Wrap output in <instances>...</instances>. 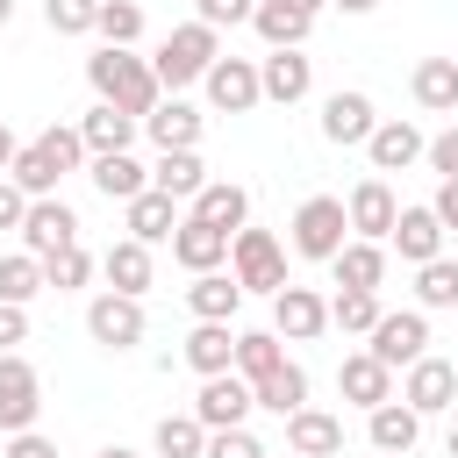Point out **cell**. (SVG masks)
<instances>
[{
    "instance_id": "obj_42",
    "label": "cell",
    "mask_w": 458,
    "mask_h": 458,
    "mask_svg": "<svg viewBox=\"0 0 458 458\" xmlns=\"http://www.w3.org/2000/svg\"><path fill=\"white\" fill-rule=\"evenodd\" d=\"M43 21L57 36H93L100 29V0H43Z\"/></svg>"
},
{
    "instance_id": "obj_23",
    "label": "cell",
    "mask_w": 458,
    "mask_h": 458,
    "mask_svg": "<svg viewBox=\"0 0 458 458\" xmlns=\"http://www.w3.org/2000/svg\"><path fill=\"white\" fill-rule=\"evenodd\" d=\"M422 150H429V143H422V129H415V122H379V129H372V143H365L372 172H408Z\"/></svg>"
},
{
    "instance_id": "obj_21",
    "label": "cell",
    "mask_w": 458,
    "mask_h": 458,
    "mask_svg": "<svg viewBox=\"0 0 458 458\" xmlns=\"http://www.w3.org/2000/svg\"><path fill=\"white\" fill-rule=\"evenodd\" d=\"M372 129H379V114H372L365 93H329L322 100V136L329 143H372Z\"/></svg>"
},
{
    "instance_id": "obj_49",
    "label": "cell",
    "mask_w": 458,
    "mask_h": 458,
    "mask_svg": "<svg viewBox=\"0 0 458 458\" xmlns=\"http://www.w3.org/2000/svg\"><path fill=\"white\" fill-rule=\"evenodd\" d=\"M21 336H29V315H21V308H7V301H0V351H14V344H21Z\"/></svg>"
},
{
    "instance_id": "obj_52",
    "label": "cell",
    "mask_w": 458,
    "mask_h": 458,
    "mask_svg": "<svg viewBox=\"0 0 458 458\" xmlns=\"http://www.w3.org/2000/svg\"><path fill=\"white\" fill-rule=\"evenodd\" d=\"M336 7H344V14H372L379 0H336Z\"/></svg>"
},
{
    "instance_id": "obj_9",
    "label": "cell",
    "mask_w": 458,
    "mask_h": 458,
    "mask_svg": "<svg viewBox=\"0 0 458 458\" xmlns=\"http://www.w3.org/2000/svg\"><path fill=\"white\" fill-rule=\"evenodd\" d=\"M86 336L107 344V351L143 344V301H136V293H100V301L86 308Z\"/></svg>"
},
{
    "instance_id": "obj_29",
    "label": "cell",
    "mask_w": 458,
    "mask_h": 458,
    "mask_svg": "<svg viewBox=\"0 0 458 458\" xmlns=\"http://www.w3.org/2000/svg\"><path fill=\"white\" fill-rule=\"evenodd\" d=\"M250 29H258L272 50H301V43H308V29H315V14H301V7H286V0H258Z\"/></svg>"
},
{
    "instance_id": "obj_50",
    "label": "cell",
    "mask_w": 458,
    "mask_h": 458,
    "mask_svg": "<svg viewBox=\"0 0 458 458\" xmlns=\"http://www.w3.org/2000/svg\"><path fill=\"white\" fill-rule=\"evenodd\" d=\"M429 208H437V222H444V229H458V179H444Z\"/></svg>"
},
{
    "instance_id": "obj_17",
    "label": "cell",
    "mask_w": 458,
    "mask_h": 458,
    "mask_svg": "<svg viewBox=\"0 0 458 458\" xmlns=\"http://www.w3.org/2000/svg\"><path fill=\"white\" fill-rule=\"evenodd\" d=\"M286 451H293V458H336V451H344V415H329V408L286 415Z\"/></svg>"
},
{
    "instance_id": "obj_2",
    "label": "cell",
    "mask_w": 458,
    "mask_h": 458,
    "mask_svg": "<svg viewBox=\"0 0 458 458\" xmlns=\"http://www.w3.org/2000/svg\"><path fill=\"white\" fill-rule=\"evenodd\" d=\"M79 157H86V136L50 122L36 143H21V157H14V172H7V179H14L29 200H50V193H57V179H64V172H79Z\"/></svg>"
},
{
    "instance_id": "obj_43",
    "label": "cell",
    "mask_w": 458,
    "mask_h": 458,
    "mask_svg": "<svg viewBox=\"0 0 458 458\" xmlns=\"http://www.w3.org/2000/svg\"><path fill=\"white\" fill-rule=\"evenodd\" d=\"M86 272H93V258L72 243V250H57V258H43V279L57 286V293H72V286H86Z\"/></svg>"
},
{
    "instance_id": "obj_45",
    "label": "cell",
    "mask_w": 458,
    "mask_h": 458,
    "mask_svg": "<svg viewBox=\"0 0 458 458\" xmlns=\"http://www.w3.org/2000/svg\"><path fill=\"white\" fill-rule=\"evenodd\" d=\"M208 458H265V444L250 429H208Z\"/></svg>"
},
{
    "instance_id": "obj_38",
    "label": "cell",
    "mask_w": 458,
    "mask_h": 458,
    "mask_svg": "<svg viewBox=\"0 0 458 458\" xmlns=\"http://www.w3.org/2000/svg\"><path fill=\"white\" fill-rule=\"evenodd\" d=\"M150 444H157V458H208V429H200V415H165Z\"/></svg>"
},
{
    "instance_id": "obj_31",
    "label": "cell",
    "mask_w": 458,
    "mask_h": 458,
    "mask_svg": "<svg viewBox=\"0 0 458 458\" xmlns=\"http://www.w3.org/2000/svg\"><path fill=\"white\" fill-rule=\"evenodd\" d=\"M150 186H157V193H172V200H193V193L208 186V165H200V150H157V165H150Z\"/></svg>"
},
{
    "instance_id": "obj_20",
    "label": "cell",
    "mask_w": 458,
    "mask_h": 458,
    "mask_svg": "<svg viewBox=\"0 0 458 458\" xmlns=\"http://www.w3.org/2000/svg\"><path fill=\"white\" fill-rule=\"evenodd\" d=\"M229 243H236V236H222V229H208V222H193V215H186V222L172 229V258H179V265H186L193 279H200V272H222V258H229Z\"/></svg>"
},
{
    "instance_id": "obj_57",
    "label": "cell",
    "mask_w": 458,
    "mask_h": 458,
    "mask_svg": "<svg viewBox=\"0 0 458 458\" xmlns=\"http://www.w3.org/2000/svg\"><path fill=\"white\" fill-rule=\"evenodd\" d=\"M379 458H394V451H379Z\"/></svg>"
},
{
    "instance_id": "obj_54",
    "label": "cell",
    "mask_w": 458,
    "mask_h": 458,
    "mask_svg": "<svg viewBox=\"0 0 458 458\" xmlns=\"http://www.w3.org/2000/svg\"><path fill=\"white\" fill-rule=\"evenodd\" d=\"M286 7H301V14H315V7H322V0H286Z\"/></svg>"
},
{
    "instance_id": "obj_12",
    "label": "cell",
    "mask_w": 458,
    "mask_h": 458,
    "mask_svg": "<svg viewBox=\"0 0 458 458\" xmlns=\"http://www.w3.org/2000/svg\"><path fill=\"white\" fill-rule=\"evenodd\" d=\"M21 243H29V258H57V250H72V243H79V215H72L64 200H29Z\"/></svg>"
},
{
    "instance_id": "obj_11",
    "label": "cell",
    "mask_w": 458,
    "mask_h": 458,
    "mask_svg": "<svg viewBox=\"0 0 458 458\" xmlns=\"http://www.w3.org/2000/svg\"><path fill=\"white\" fill-rule=\"evenodd\" d=\"M208 100H215L222 114H250V107L265 100L258 64H250V57H215V64H208Z\"/></svg>"
},
{
    "instance_id": "obj_22",
    "label": "cell",
    "mask_w": 458,
    "mask_h": 458,
    "mask_svg": "<svg viewBox=\"0 0 458 458\" xmlns=\"http://www.w3.org/2000/svg\"><path fill=\"white\" fill-rule=\"evenodd\" d=\"M200 379H215V372H236V329L229 322H193V336H186V351H179Z\"/></svg>"
},
{
    "instance_id": "obj_39",
    "label": "cell",
    "mask_w": 458,
    "mask_h": 458,
    "mask_svg": "<svg viewBox=\"0 0 458 458\" xmlns=\"http://www.w3.org/2000/svg\"><path fill=\"white\" fill-rule=\"evenodd\" d=\"M415 301H422V308H458V258L415 265Z\"/></svg>"
},
{
    "instance_id": "obj_15",
    "label": "cell",
    "mask_w": 458,
    "mask_h": 458,
    "mask_svg": "<svg viewBox=\"0 0 458 458\" xmlns=\"http://www.w3.org/2000/svg\"><path fill=\"white\" fill-rule=\"evenodd\" d=\"M401 401H408L415 415H444V408H458V365H444V358H415Z\"/></svg>"
},
{
    "instance_id": "obj_47",
    "label": "cell",
    "mask_w": 458,
    "mask_h": 458,
    "mask_svg": "<svg viewBox=\"0 0 458 458\" xmlns=\"http://www.w3.org/2000/svg\"><path fill=\"white\" fill-rule=\"evenodd\" d=\"M21 222H29V193L14 179H0V229H21Z\"/></svg>"
},
{
    "instance_id": "obj_19",
    "label": "cell",
    "mask_w": 458,
    "mask_h": 458,
    "mask_svg": "<svg viewBox=\"0 0 458 458\" xmlns=\"http://www.w3.org/2000/svg\"><path fill=\"white\" fill-rule=\"evenodd\" d=\"M444 236H451V229L437 222V208H401V222H394L386 243H394L408 265H429V258H444Z\"/></svg>"
},
{
    "instance_id": "obj_44",
    "label": "cell",
    "mask_w": 458,
    "mask_h": 458,
    "mask_svg": "<svg viewBox=\"0 0 458 458\" xmlns=\"http://www.w3.org/2000/svg\"><path fill=\"white\" fill-rule=\"evenodd\" d=\"M250 14H258V0H193V21H208L215 36L236 29V21H250Z\"/></svg>"
},
{
    "instance_id": "obj_14",
    "label": "cell",
    "mask_w": 458,
    "mask_h": 458,
    "mask_svg": "<svg viewBox=\"0 0 458 458\" xmlns=\"http://www.w3.org/2000/svg\"><path fill=\"white\" fill-rule=\"evenodd\" d=\"M336 394H344L351 408H365V415H372V408H386V401H394V372H386L372 351H351V358L336 365Z\"/></svg>"
},
{
    "instance_id": "obj_1",
    "label": "cell",
    "mask_w": 458,
    "mask_h": 458,
    "mask_svg": "<svg viewBox=\"0 0 458 458\" xmlns=\"http://www.w3.org/2000/svg\"><path fill=\"white\" fill-rule=\"evenodd\" d=\"M86 79H93V93L107 100V107H122V114H136V122H150V107H157V72L143 64V57H129V50H114V43H100L93 57H86Z\"/></svg>"
},
{
    "instance_id": "obj_18",
    "label": "cell",
    "mask_w": 458,
    "mask_h": 458,
    "mask_svg": "<svg viewBox=\"0 0 458 458\" xmlns=\"http://www.w3.org/2000/svg\"><path fill=\"white\" fill-rule=\"evenodd\" d=\"M258 86H265V100L293 107V100H308V86H315V64H308L301 50H272V57H258Z\"/></svg>"
},
{
    "instance_id": "obj_30",
    "label": "cell",
    "mask_w": 458,
    "mask_h": 458,
    "mask_svg": "<svg viewBox=\"0 0 458 458\" xmlns=\"http://www.w3.org/2000/svg\"><path fill=\"white\" fill-rule=\"evenodd\" d=\"M136 129H143V122H136V114H122V107H107V100H100V107L79 122V136H86V150H93V157L129 150V143H136Z\"/></svg>"
},
{
    "instance_id": "obj_7",
    "label": "cell",
    "mask_w": 458,
    "mask_h": 458,
    "mask_svg": "<svg viewBox=\"0 0 458 458\" xmlns=\"http://www.w3.org/2000/svg\"><path fill=\"white\" fill-rule=\"evenodd\" d=\"M386 372L394 365H415V358H429V315L422 308H401V315H379V329H372V344H365Z\"/></svg>"
},
{
    "instance_id": "obj_53",
    "label": "cell",
    "mask_w": 458,
    "mask_h": 458,
    "mask_svg": "<svg viewBox=\"0 0 458 458\" xmlns=\"http://www.w3.org/2000/svg\"><path fill=\"white\" fill-rule=\"evenodd\" d=\"M100 458H136V451H122V444H107V451H100Z\"/></svg>"
},
{
    "instance_id": "obj_33",
    "label": "cell",
    "mask_w": 458,
    "mask_h": 458,
    "mask_svg": "<svg viewBox=\"0 0 458 458\" xmlns=\"http://www.w3.org/2000/svg\"><path fill=\"white\" fill-rule=\"evenodd\" d=\"M408 86H415V107L451 114V107H458V57H422Z\"/></svg>"
},
{
    "instance_id": "obj_36",
    "label": "cell",
    "mask_w": 458,
    "mask_h": 458,
    "mask_svg": "<svg viewBox=\"0 0 458 458\" xmlns=\"http://www.w3.org/2000/svg\"><path fill=\"white\" fill-rule=\"evenodd\" d=\"M43 286H50V279H43V258H29V250L0 258V301H7V308H29Z\"/></svg>"
},
{
    "instance_id": "obj_8",
    "label": "cell",
    "mask_w": 458,
    "mask_h": 458,
    "mask_svg": "<svg viewBox=\"0 0 458 458\" xmlns=\"http://www.w3.org/2000/svg\"><path fill=\"white\" fill-rule=\"evenodd\" d=\"M250 408H258V394H250L243 372H215V379H200V401H193L200 429H243Z\"/></svg>"
},
{
    "instance_id": "obj_26",
    "label": "cell",
    "mask_w": 458,
    "mask_h": 458,
    "mask_svg": "<svg viewBox=\"0 0 458 458\" xmlns=\"http://www.w3.org/2000/svg\"><path fill=\"white\" fill-rule=\"evenodd\" d=\"M143 129H150V143H157V150H193V143H200V107H186V100L172 93V100H157V107H150V122H143Z\"/></svg>"
},
{
    "instance_id": "obj_13",
    "label": "cell",
    "mask_w": 458,
    "mask_h": 458,
    "mask_svg": "<svg viewBox=\"0 0 458 458\" xmlns=\"http://www.w3.org/2000/svg\"><path fill=\"white\" fill-rule=\"evenodd\" d=\"M272 329H279L286 344H308V336L329 329V301H322L315 286H286V293H272Z\"/></svg>"
},
{
    "instance_id": "obj_25",
    "label": "cell",
    "mask_w": 458,
    "mask_h": 458,
    "mask_svg": "<svg viewBox=\"0 0 458 458\" xmlns=\"http://www.w3.org/2000/svg\"><path fill=\"white\" fill-rule=\"evenodd\" d=\"M329 265H336V293H379V279H386V250L379 243H358V236Z\"/></svg>"
},
{
    "instance_id": "obj_51",
    "label": "cell",
    "mask_w": 458,
    "mask_h": 458,
    "mask_svg": "<svg viewBox=\"0 0 458 458\" xmlns=\"http://www.w3.org/2000/svg\"><path fill=\"white\" fill-rule=\"evenodd\" d=\"M14 157H21V143H14V129H7V122H0V179H7V172H14Z\"/></svg>"
},
{
    "instance_id": "obj_10",
    "label": "cell",
    "mask_w": 458,
    "mask_h": 458,
    "mask_svg": "<svg viewBox=\"0 0 458 458\" xmlns=\"http://www.w3.org/2000/svg\"><path fill=\"white\" fill-rule=\"evenodd\" d=\"M344 208H351L358 243H386V236H394V222H401V200H394V186H386V179H358Z\"/></svg>"
},
{
    "instance_id": "obj_35",
    "label": "cell",
    "mask_w": 458,
    "mask_h": 458,
    "mask_svg": "<svg viewBox=\"0 0 458 458\" xmlns=\"http://www.w3.org/2000/svg\"><path fill=\"white\" fill-rule=\"evenodd\" d=\"M93 186H100L107 200H122V208H129L136 193H150V172H143L129 150H114V157H93Z\"/></svg>"
},
{
    "instance_id": "obj_41",
    "label": "cell",
    "mask_w": 458,
    "mask_h": 458,
    "mask_svg": "<svg viewBox=\"0 0 458 458\" xmlns=\"http://www.w3.org/2000/svg\"><path fill=\"white\" fill-rule=\"evenodd\" d=\"M136 36H143V7H136V0H100V43L129 50Z\"/></svg>"
},
{
    "instance_id": "obj_5",
    "label": "cell",
    "mask_w": 458,
    "mask_h": 458,
    "mask_svg": "<svg viewBox=\"0 0 458 458\" xmlns=\"http://www.w3.org/2000/svg\"><path fill=\"white\" fill-rule=\"evenodd\" d=\"M229 265H236V286H243V293H286V286H293V279H286V250H279L272 229H236Z\"/></svg>"
},
{
    "instance_id": "obj_27",
    "label": "cell",
    "mask_w": 458,
    "mask_h": 458,
    "mask_svg": "<svg viewBox=\"0 0 458 458\" xmlns=\"http://www.w3.org/2000/svg\"><path fill=\"white\" fill-rule=\"evenodd\" d=\"M100 272H107V293H136V301H143V286H150V243H136V236L107 243Z\"/></svg>"
},
{
    "instance_id": "obj_34",
    "label": "cell",
    "mask_w": 458,
    "mask_h": 458,
    "mask_svg": "<svg viewBox=\"0 0 458 458\" xmlns=\"http://www.w3.org/2000/svg\"><path fill=\"white\" fill-rule=\"evenodd\" d=\"M250 394H258V408H272V415H301L308 408V372L286 358L279 372H265V379H250Z\"/></svg>"
},
{
    "instance_id": "obj_16",
    "label": "cell",
    "mask_w": 458,
    "mask_h": 458,
    "mask_svg": "<svg viewBox=\"0 0 458 458\" xmlns=\"http://www.w3.org/2000/svg\"><path fill=\"white\" fill-rule=\"evenodd\" d=\"M193 222H208V229H222V236H236L243 222H250V193L236 186V179H208L200 193H193V208H186Z\"/></svg>"
},
{
    "instance_id": "obj_40",
    "label": "cell",
    "mask_w": 458,
    "mask_h": 458,
    "mask_svg": "<svg viewBox=\"0 0 458 458\" xmlns=\"http://www.w3.org/2000/svg\"><path fill=\"white\" fill-rule=\"evenodd\" d=\"M379 315H386V308H379V293H336V301H329V322H336L344 336H372V329H379Z\"/></svg>"
},
{
    "instance_id": "obj_32",
    "label": "cell",
    "mask_w": 458,
    "mask_h": 458,
    "mask_svg": "<svg viewBox=\"0 0 458 458\" xmlns=\"http://www.w3.org/2000/svg\"><path fill=\"white\" fill-rule=\"evenodd\" d=\"M186 308H193L200 322H229V315L243 308V286H236V272H200V279L186 286Z\"/></svg>"
},
{
    "instance_id": "obj_56",
    "label": "cell",
    "mask_w": 458,
    "mask_h": 458,
    "mask_svg": "<svg viewBox=\"0 0 458 458\" xmlns=\"http://www.w3.org/2000/svg\"><path fill=\"white\" fill-rule=\"evenodd\" d=\"M451 458H458V422H451Z\"/></svg>"
},
{
    "instance_id": "obj_37",
    "label": "cell",
    "mask_w": 458,
    "mask_h": 458,
    "mask_svg": "<svg viewBox=\"0 0 458 458\" xmlns=\"http://www.w3.org/2000/svg\"><path fill=\"white\" fill-rule=\"evenodd\" d=\"M279 365H286L279 329H243V336H236V372H243V379H265V372H279Z\"/></svg>"
},
{
    "instance_id": "obj_4",
    "label": "cell",
    "mask_w": 458,
    "mask_h": 458,
    "mask_svg": "<svg viewBox=\"0 0 458 458\" xmlns=\"http://www.w3.org/2000/svg\"><path fill=\"white\" fill-rule=\"evenodd\" d=\"M344 229H351V208H344L336 193H315V200H301V208H293V250H301V258H315V265H329V258L351 243Z\"/></svg>"
},
{
    "instance_id": "obj_3",
    "label": "cell",
    "mask_w": 458,
    "mask_h": 458,
    "mask_svg": "<svg viewBox=\"0 0 458 458\" xmlns=\"http://www.w3.org/2000/svg\"><path fill=\"white\" fill-rule=\"evenodd\" d=\"M222 57V36L208 29V21H186V29H172L165 43H157V57H150V72H157V86H193V79H208V64Z\"/></svg>"
},
{
    "instance_id": "obj_6",
    "label": "cell",
    "mask_w": 458,
    "mask_h": 458,
    "mask_svg": "<svg viewBox=\"0 0 458 458\" xmlns=\"http://www.w3.org/2000/svg\"><path fill=\"white\" fill-rule=\"evenodd\" d=\"M36 408H43V379L21 351H0V437H21L36 429Z\"/></svg>"
},
{
    "instance_id": "obj_46",
    "label": "cell",
    "mask_w": 458,
    "mask_h": 458,
    "mask_svg": "<svg viewBox=\"0 0 458 458\" xmlns=\"http://www.w3.org/2000/svg\"><path fill=\"white\" fill-rule=\"evenodd\" d=\"M429 172H444V179H458V129H444V136H429Z\"/></svg>"
},
{
    "instance_id": "obj_24",
    "label": "cell",
    "mask_w": 458,
    "mask_h": 458,
    "mask_svg": "<svg viewBox=\"0 0 458 458\" xmlns=\"http://www.w3.org/2000/svg\"><path fill=\"white\" fill-rule=\"evenodd\" d=\"M122 215H129V236H136V243H172V229L186 222V215H179V200H172V193H157V186H150V193H136Z\"/></svg>"
},
{
    "instance_id": "obj_55",
    "label": "cell",
    "mask_w": 458,
    "mask_h": 458,
    "mask_svg": "<svg viewBox=\"0 0 458 458\" xmlns=\"http://www.w3.org/2000/svg\"><path fill=\"white\" fill-rule=\"evenodd\" d=\"M7 21H14V0H0V29H7Z\"/></svg>"
},
{
    "instance_id": "obj_28",
    "label": "cell",
    "mask_w": 458,
    "mask_h": 458,
    "mask_svg": "<svg viewBox=\"0 0 458 458\" xmlns=\"http://www.w3.org/2000/svg\"><path fill=\"white\" fill-rule=\"evenodd\" d=\"M365 429H372V451L408 458V451H415V437H422V415H415L408 401H386V408H372V415H365Z\"/></svg>"
},
{
    "instance_id": "obj_48",
    "label": "cell",
    "mask_w": 458,
    "mask_h": 458,
    "mask_svg": "<svg viewBox=\"0 0 458 458\" xmlns=\"http://www.w3.org/2000/svg\"><path fill=\"white\" fill-rule=\"evenodd\" d=\"M0 458H57V444L50 437H36V429H21V437H7V451Z\"/></svg>"
}]
</instances>
